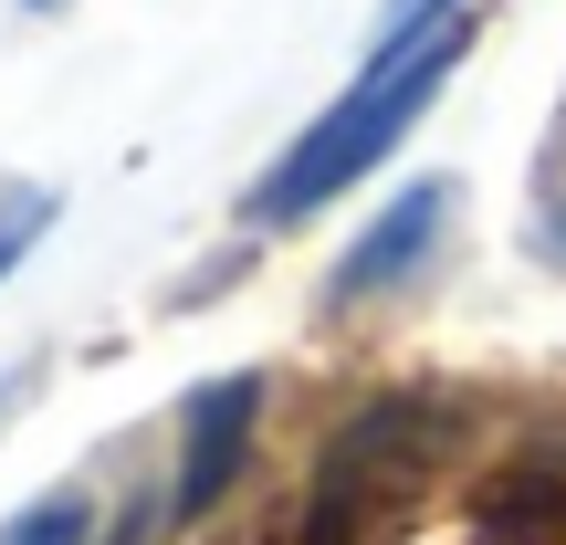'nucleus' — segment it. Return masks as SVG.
I'll use <instances>...</instances> for the list:
<instances>
[{
  "label": "nucleus",
  "mask_w": 566,
  "mask_h": 545,
  "mask_svg": "<svg viewBox=\"0 0 566 545\" xmlns=\"http://www.w3.org/2000/svg\"><path fill=\"white\" fill-rule=\"evenodd\" d=\"M472 32H483V21L462 11V21H441V32L399 42V53H367V63H357V84H346V95L325 105V116L304 126L294 147H283L263 179L242 189V231H252V242H273V231H304L315 210H336L346 189H357L367 168H378L388 147H399L409 126L430 116V95L462 74Z\"/></svg>",
  "instance_id": "f257e3e1"
},
{
  "label": "nucleus",
  "mask_w": 566,
  "mask_h": 545,
  "mask_svg": "<svg viewBox=\"0 0 566 545\" xmlns=\"http://www.w3.org/2000/svg\"><path fill=\"white\" fill-rule=\"evenodd\" d=\"M451 210H462V189L451 179H409L399 200L378 210V221L357 231V242L336 252V273H325V304L336 315H357V304H388V294H409L430 263H441V242H451Z\"/></svg>",
  "instance_id": "f03ea898"
},
{
  "label": "nucleus",
  "mask_w": 566,
  "mask_h": 545,
  "mask_svg": "<svg viewBox=\"0 0 566 545\" xmlns=\"http://www.w3.org/2000/svg\"><path fill=\"white\" fill-rule=\"evenodd\" d=\"M252 420H263V367H231V378H200L179 399V441H168V514L179 525H200L210 504H221L231 483H242L252 462Z\"/></svg>",
  "instance_id": "7ed1b4c3"
},
{
  "label": "nucleus",
  "mask_w": 566,
  "mask_h": 545,
  "mask_svg": "<svg viewBox=\"0 0 566 545\" xmlns=\"http://www.w3.org/2000/svg\"><path fill=\"white\" fill-rule=\"evenodd\" d=\"M472 525H483L493 545H566V430L483 472V493H472Z\"/></svg>",
  "instance_id": "20e7f679"
},
{
  "label": "nucleus",
  "mask_w": 566,
  "mask_h": 545,
  "mask_svg": "<svg viewBox=\"0 0 566 545\" xmlns=\"http://www.w3.org/2000/svg\"><path fill=\"white\" fill-rule=\"evenodd\" d=\"M0 545H95V493H84V483L32 493V504L0 525Z\"/></svg>",
  "instance_id": "39448f33"
},
{
  "label": "nucleus",
  "mask_w": 566,
  "mask_h": 545,
  "mask_svg": "<svg viewBox=\"0 0 566 545\" xmlns=\"http://www.w3.org/2000/svg\"><path fill=\"white\" fill-rule=\"evenodd\" d=\"M63 221V200L53 189H32V179H0V283H11V263L42 242V231Z\"/></svg>",
  "instance_id": "423d86ee"
},
{
  "label": "nucleus",
  "mask_w": 566,
  "mask_h": 545,
  "mask_svg": "<svg viewBox=\"0 0 566 545\" xmlns=\"http://www.w3.org/2000/svg\"><path fill=\"white\" fill-rule=\"evenodd\" d=\"M472 0H378V21H367V53H399V42L441 32V21H462Z\"/></svg>",
  "instance_id": "0eeeda50"
},
{
  "label": "nucleus",
  "mask_w": 566,
  "mask_h": 545,
  "mask_svg": "<svg viewBox=\"0 0 566 545\" xmlns=\"http://www.w3.org/2000/svg\"><path fill=\"white\" fill-rule=\"evenodd\" d=\"M32 388H42V357H21V367H0V430L32 409Z\"/></svg>",
  "instance_id": "6e6552de"
},
{
  "label": "nucleus",
  "mask_w": 566,
  "mask_h": 545,
  "mask_svg": "<svg viewBox=\"0 0 566 545\" xmlns=\"http://www.w3.org/2000/svg\"><path fill=\"white\" fill-rule=\"evenodd\" d=\"M21 11H63V0H21Z\"/></svg>",
  "instance_id": "1a4fd4ad"
}]
</instances>
